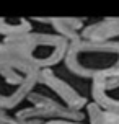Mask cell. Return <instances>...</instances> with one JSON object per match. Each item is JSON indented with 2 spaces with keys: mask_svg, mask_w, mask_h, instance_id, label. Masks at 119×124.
<instances>
[{
  "mask_svg": "<svg viewBox=\"0 0 119 124\" xmlns=\"http://www.w3.org/2000/svg\"><path fill=\"white\" fill-rule=\"evenodd\" d=\"M38 20V21H46L56 28V34H59L60 38L67 39L69 44H74L77 41H80V30L83 28V18H31Z\"/></svg>",
  "mask_w": 119,
  "mask_h": 124,
  "instance_id": "7",
  "label": "cell"
},
{
  "mask_svg": "<svg viewBox=\"0 0 119 124\" xmlns=\"http://www.w3.org/2000/svg\"><path fill=\"white\" fill-rule=\"evenodd\" d=\"M83 41H93V43H103V41H113L114 36H119V18H103L98 23L87 26L80 31Z\"/></svg>",
  "mask_w": 119,
  "mask_h": 124,
  "instance_id": "6",
  "label": "cell"
},
{
  "mask_svg": "<svg viewBox=\"0 0 119 124\" xmlns=\"http://www.w3.org/2000/svg\"><path fill=\"white\" fill-rule=\"evenodd\" d=\"M95 105L109 113H119V72L91 80Z\"/></svg>",
  "mask_w": 119,
  "mask_h": 124,
  "instance_id": "5",
  "label": "cell"
},
{
  "mask_svg": "<svg viewBox=\"0 0 119 124\" xmlns=\"http://www.w3.org/2000/svg\"><path fill=\"white\" fill-rule=\"evenodd\" d=\"M44 124H85V123H77V121H67V119H54V121H46Z\"/></svg>",
  "mask_w": 119,
  "mask_h": 124,
  "instance_id": "9",
  "label": "cell"
},
{
  "mask_svg": "<svg viewBox=\"0 0 119 124\" xmlns=\"http://www.w3.org/2000/svg\"><path fill=\"white\" fill-rule=\"evenodd\" d=\"M38 83H43V85H46L47 88H51V90L60 98V101L65 105V108H69L72 111L80 113V109L87 105V98H85L83 95H80L72 85H69L64 78L57 77L51 69L39 70Z\"/></svg>",
  "mask_w": 119,
  "mask_h": 124,
  "instance_id": "4",
  "label": "cell"
},
{
  "mask_svg": "<svg viewBox=\"0 0 119 124\" xmlns=\"http://www.w3.org/2000/svg\"><path fill=\"white\" fill-rule=\"evenodd\" d=\"M65 65L72 74L83 78H98L119 72V41H77L65 54Z\"/></svg>",
  "mask_w": 119,
  "mask_h": 124,
  "instance_id": "1",
  "label": "cell"
},
{
  "mask_svg": "<svg viewBox=\"0 0 119 124\" xmlns=\"http://www.w3.org/2000/svg\"><path fill=\"white\" fill-rule=\"evenodd\" d=\"M39 70L20 59L0 43V109H13L30 96Z\"/></svg>",
  "mask_w": 119,
  "mask_h": 124,
  "instance_id": "2",
  "label": "cell"
},
{
  "mask_svg": "<svg viewBox=\"0 0 119 124\" xmlns=\"http://www.w3.org/2000/svg\"><path fill=\"white\" fill-rule=\"evenodd\" d=\"M28 33H33V23L30 18L25 16H0V34L10 39V38L25 36Z\"/></svg>",
  "mask_w": 119,
  "mask_h": 124,
  "instance_id": "8",
  "label": "cell"
},
{
  "mask_svg": "<svg viewBox=\"0 0 119 124\" xmlns=\"http://www.w3.org/2000/svg\"><path fill=\"white\" fill-rule=\"evenodd\" d=\"M5 47L38 70L51 69L65 59L69 41L51 33H28L25 36L3 39Z\"/></svg>",
  "mask_w": 119,
  "mask_h": 124,
  "instance_id": "3",
  "label": "cell"
}]
</instances>
